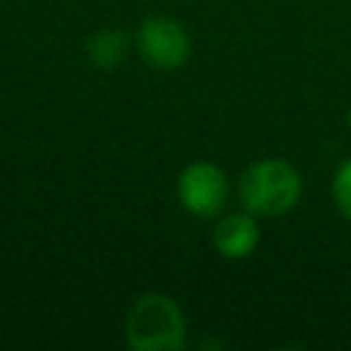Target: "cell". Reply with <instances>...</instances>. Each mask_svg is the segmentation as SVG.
Returning a JSON list of instances; mask_svg holds the SVG:
<instances>
[{
    "label": "cell",
    "instance_id": "cell-1",
    "mask_svg": "<svg viewBox=\"0 0 351 351\" xmlns=\"http://www.w3.org/2000/svg\"><path fill=\"white\" fill-rule=\"evenodd\" d=\"M302 178L282 159L252 162L239 178V203L255 217H280L299 203Z\"/></svg>",
    "mask_w": 351,
    "mask_h": 351
},
{
    "label": "cell",
    "instance_id": "cell-2",
    "mask_svg": "<svg viewBox=\"0 0 351 351\" xmlns=\"http://www.w3.org/2000/svg\"><path fill=\"white\" fill-rule=\"evenodd\" d=\"M126 340L134 351H178L186 343L181 307L165 293L140 296L126 313Z\"/></svg>",
    "mask_w": 351,
    "mask_h": 351
},
{
    "label": "cell",
    "instance_id": "cell-3",
    "mask_svg": "<svg viewBox=\"0 0 351 351\" xmlns=\"http://www.w3.org/2000/svg\"><path fill=\"white\" fill-rule=\"evenodd\" d=\"M181 206L203 219L217 217L228 203V176L214 162H192L178 176Z\"/></svg>",
    "mask_w": 351,
    "mask_h": 351
},
{
    "label": "cell",
    "instance_id": "cell-4",
    "mask_svg": "<svg viewBox=\"0 0 351 351\" xmlns=\"http://www.w3.org/2000/svg\"><path fill=\"white\" fill-rule=\"evenodd\" d=\"M137 49L140 55L159 71H173L186 63L189 58V36L181 22L170 16H148L137 30Z\"/></svg>",
    "mask_w": 351,
    "mask_h": 351
},
{
    "label": "cell",
    "instance_id": "cell-5",
    "mask_svg": "<svg viewBox=\"0 0 351 351\" xmlns=\"http://www.w3.org/2000/svg\"><path fill=\"white\" fill-rule=\"evenodd\" d=\"M261 230L255 222V214L236 211L225 214L214 228V247L222 258H247L258 247Z\"/></svg>",
    "mask_w": 351,
    "mask_h": 351
},
{
    "label": "cell",
    "instance_id": "cell-6",
    "mask_svg": "<svg viewBox=\"0 0 351 351\" xmlns=\"http://www.w3.org/2000/svg\"><path fill=\"white\" fill-rule=\"evenodd\" d=\"M129 41L121 30H101L88 41V60L96 69H115L126 58Z\"/></svg>",
    "mask_w": 351,
    "mask_h": 351
},
{
    "label": "cell",
    "instance_id": "cell-7",
    "mask_svg": "<svg viewBox=\"0 0 351 351\" xmlns=\"http://www.w3.org/2000/svg\"><path fill=\"white\" fill-rule=\"evenodd\" d=\"M332 197H335L337 211L346 219H351V159H346L337 167V173H335V178H332Z\"/></svg>",
    "mask_w": 351,
    "mask_h": 351
}]
</instances>
